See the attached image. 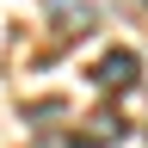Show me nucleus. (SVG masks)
<instances>
[{
  "instance_id": "1",
  "label": "nucleus",
  "mask_w": 148,
  "mask_h": 148,
  "mask_svg": "<svg viewBox=\"0 0 148 148\" xmlns=\"http://www.w3.org/2000/svg\"><path fill=\"white\" fill-rule=\"evenodd\" d=\"M136 74H142V56H136V49H111L105 62L92 68V80H99V86H130Z\"/></svg>"
}]
</instances>
